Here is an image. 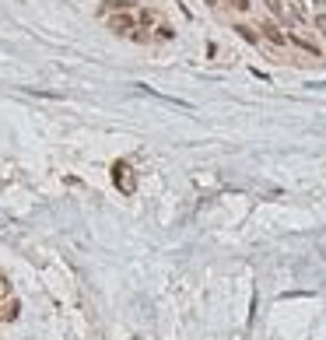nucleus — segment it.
Wrapping results in <instances>:
<instances>
[{"label":"nucleus","instance_id":"obj_1","mask_svg":"<svg viewBox=\"0 0 326 340\" xmlns=\"http://www.w3.org/2000/svg\"><path fill=\"white\" fill-rule=\"evenodd\" d=\"M105 25H109L116 35H134V32L141 28L137 11H119V14H109V18H105Z\"/></svg>","mask_w":326,"mask_h":340},{"label":"nucleus","instance_id":"obj_2","mask_svg":"<svg viewBox=\"0 0 326 340\" xmlns=\"http://www.w3.org/2000/svg\"><path fill=\"white\" fill-rule=\"evenodd\" d=\"M119 11H137V4L134 0H102L98 18H109V14H119Z\"/></svg>","mask_w":326,"mask_h":340},{"label":"nucleus","instance_id":"obj_3","mask_svg":"<svg viewBox=\"0 0 326 340\" xmlns=\"http://www.w3.org/2000/svg\"><path fill=\"white\" fill-rule=\"evenodd\" d=\"M259 32H263V35H267L274 46H288V35L281 32V25H277V21H270V18H267V21L259 25Z\"/></svg>","mask_w":326,"mask_h":340},{"label":"nucleus","instance_id":"obj_4","mask_svg":"<svg viewBox=\"0 0 326 340\" xmlns=\"http://www.w3.org/2000/svg\"><path fill=\"white\" fill-rule=\"evenodd\" d=\"M288 42H291V46H295V49H302V53H309V56H316V60H319V56H323V49H319V46H316V42H309V39H305V35H298V32H291V35H288Z\"/></svg>","mask_w":326,"mask_h":340},{"label":"nucleus","instance_id":"obj_5","mask_svg":"<svg viewBox=\"0 0 326 340\" xmlns=\"http://www.w3.org/2000/svg\"><path fill=\"white\" fill-rule=\"evenodd\" d=\"M7 316H14V298H11L7 280L0 277V319H7Z\"/></svg>","mask_w":326,"mask_h":340},{"label":"nucleus","instance_id":"obj_6","mask_svg":"<svg viewBox=\"0 0 326 340\" xmlns=\"http://www.w3.org/2000/svg\"><path fill=\"white\" fill-rule=\"evenodd\" d=\"M232 32H235V35H239L242 42H249V46H259V35H256L259 28H252V25H242V21H239V25H235Z\"/></svg>","mask_w":326,"mask_h":340},{"label":"nucleus","instance_id":"obj_7","mask_svg":"<svg viewBox=\"0 0 326 340\" xmlns=\"http://www.w3.org/2000/svg\"><path fill=\"white\" fill-rule=\"evenodd\" d=\"M126 172H130V168H126L123 161H116V183H119V190H123V193H130V190H134V176L126 179Z\"/></svg>","mask_w":326,"mask_h":340},{"label":"nucleus","instance_id":"obj_8","mask_svg":"<svg viewBox=\"0 0 326 340\" xmlns=\"http://www.w3.org/2000/svg\"><path fill=\"white\" fill-rule=\"evenodd\" d=\"M137 21H141V28H151V25H158V14H155L151 7H141V11H137Z\"/></svg>","mask_w":326,"mask_h":340},{"label":"nucleus","instance_id":"obj_9","mask_svg":"<svg viewBox=\"0 0 326 340\" xmlns=\"http://www.w3.org/2000/svg\"><path fill=\"white\" fill-rule=\"evenodd\" d=\"M155 35L168 42V39H175V28H172V25H155Z\"/></svg>","mask_w":326,"mask_h":340},{"label":"nucleus","instance_id":"obj_10","mask_svg":"<svg viewBox=\"0 0 326 340\" xmlns=\"http://www.w3.org/2000/svg\"><path fill=\"white\" fill-rule=\"evenodd\" d=\"M267 4V11L274 14V18H284V7H281V0H263Z\"/></svg>","mask_w":326,"mask_h":340},{"label":"nucleus","instance_id":"obj_11","mask_svg":"<svg viewBox=\"0 0 326 340\" xmlns=\"http://www.w3.org/2000/svg\"><path fill=\"white\" fill-rule=\"evenodd\" d=\"M232 7H235V11H249L252 4H249V0H232Z\"/></svg>","mask_w":326,"mask_h":340},{"label":"nucleus","instance_id":"obj_12","mask_svg":"<svg viewBox=\"0 0 326 340\" xmlns=\"http://www.w3.org/2000/svg\"><path fill=\"white\" fill-rule=\"evenodd\" d=\"M316 25H319V28L326 32V11H323V14H316Z\"/></svg>","mask_w":326,"mask_h":340},{"label":"nucleus","instance_id":"obj_13","mask_svg":"<svg viewBox=\"0 0 326 340\" xmlns=\"http://www.w3.org/2000/svg\"><path fill=\"white\" fill-rule=\"evenodd\" d=\"M323 35H326V32H323Z\"/></svg>","mask_w":326,"mask_h":340}]
</instances>
